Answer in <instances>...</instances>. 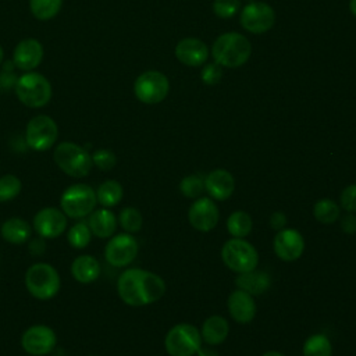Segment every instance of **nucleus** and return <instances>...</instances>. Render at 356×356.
<instances>
[{
	"mask_svg": "<svg viewBox=\"0 0 356 356\" xmlns=\"http://www.w3.org/2000/svg\"><path fill=\"white\" fill-rule=\"evenodd\" d=\"M24 281L29 295L38 300L53 299L61 288V278L57 268L43 261L29 266Z\"/></svg>",
	"mask_w": 356,
	"mask_h": 356,
	"instance_id": "nucleus-2",
	"label": "nucleus"
},
{
	"mask_svg": "<svg viewBox=\"0 0 356 356\" xmlns=\"http://www.w3.org/2000/svg\"><path fill=\"white\" fill-rule=\"evenodd\" d=\"M68 220L61 209L43 207L40 209L32 221V228L38 236L43 239H56L67 231Z\"/></svg>",
	"mask_w": 356,
	"mask_h": 356,
	"instance_id": "nucleus-13",
	"label": "nucleus"
},
{
	"mask_svg": "<svg viewBox=\"0 0 356 356\" xmlns=\"http://www.w3.org/2000/svg\"><path fill=\"white\" fill-rule=\"evenodd\" d=\"M67 241L74 249H85L92 241V232L88 222H75L67 231Z\"/></svg>",
	"mask_w": 356,
	"mask_h": 356,
	"instance_id": "nucleus-31",
	"label": "nucleus"
},
{
	"mask_svg": "<svg viewBox=\"0 0 356 356\" xmlns=\"http://www.w3.org/2000/svg\"><path fill=\"white\" fill-rule=\"evenodd\" d=\"M229 334L228 320L220 314H213L207 317L200 328V337L209 346H216L222 343Z\"/></svg>",
	"mask_w": 356,
	"mask_h": 356,
	"instance_id": "nucleus-25",
	"label": "nucleus"
},
{
	"mask_svg": "<svg viewBox=\"0 0 356 356\" xmlns=\"http://www.w3.org/2000/svg\"><path fill=\"white\" fill-rule=\"evenodd\" d=\"M56 165L71 178H85L90 174L93 163L86 149L74 142H61L53 152Z\"/></svg>",
	"mask_w": 356,
	"mask_h": 356,
	"instance_id": "nucleus-4",
	"label": "nucleus"
},
{
	"mask_svg": "<svg viewBox=\"0 0 356 356\" xmlns=\"http://www.w3.org/2000/svg\"><path fill=\"white\" fill-rule=\"evenodd\" d=\"M28 242H29V250H31L32 254H42L43 253V250L46 248V243H44L43 238H40V236L33 238V239L31 238Z\"/></svg>",
	"mask_w": 356,
	"mask_h": 356,
	"instance_id": "nucleus-41",
	"label": "nucleus"
},
{
	"mask_svg": "<svg viewBox=\"0 0 356 356\" xmlns=\"http://www.w3.org/2000/svg\"><path fill=\"white\" fill-rule=\"evenodd\" d=\"M63 0H29L32 14L38 19H50L61 8Z\"/></svg>",
	"mask_w": 356,
	"mask_h": 356,
	"instance_id": "nucleus-34",
	"label": "nucleus"
},
{
	"mask_svg": "<svg viewBox=\"0 0 356 356\" xmlns=\"http://www.w3.org/2000/svg\"><path fill=\"white\" fill-rule=\"evenodd\" d=\"M222 76V70L218 64H207L202 70V81L206 85H216Z\"/></svg>",
	"mask_w": 356,
	"mask_h": 356,
	"instance_id": "nucleus-38",
	"label": "nucleus"
},
{
	"mask_svg": "<svg viewBox=\"0 0 356 356\" xmlns=\"http://www.w3.org/2000/svg\"><path fill=\"white\" fill-rule=\"evenodd\" d=\"M90 156L93 165L102 171H110L117 164V156L110 149H97Z\"/></svg>",
	"mask_w": 356,
	"mask_h": 356,
	"instance_id": "nucleus-35",
	"label": "nucleus"
},
{
	"mask_svg": "<svg viewBox=\"0 0 356 356\" xmlns=\"http://www.w3.org/2000/svg\"><path fill=\"white\" fill-rule=\"evenodd\" d=\"M303 356H332V345L327 335L313 334L303 343Z\"/></svg>",
	"mask_w": 356,
	"mask_h": 356,
	"instance_id": "nucleus-29",
	"label": "nucleus"
},
{
	"mask_svg": "<svg viewBox=\"0 0 356 356\" xmlns=\"http://www.w3.org/2000/svg\"><path fill=\"white\" fill-rule=\"evenodd\" d=\"M235 179L228 170L216 168L204 175V192L217 202H224L232 196Z\"/></svg>",
	"mask_w": 356,
	"mask_h": 356,
	"instance_id": "nucleus-17",
	"label": "nucleus"
},
{
	"mask_svg": "<svg viewBox=\"0 0 356 356\" xmlns=\"http://www.w3.org/2000/svg\"><path fill=\"white\" fill-rule=\"evenodd\" d=\"M339 206L348 213H356V184H349L342 189Z\"/></svg>",
	"mask_w": 356,
	"mask_h": 356,
	"instance_id": "nucleus-37",
	"label": "nucleus"
},
{
	"mask_svg": "<svg viewBox=\"0 0 356 356\" xmlns=\"http://www.w3.org/2000/svg\"><path fill=\"white\" fill-rule=\"evenodd\" d=\"M32 225L21 217H10L0 227L1 238L11 245L26 243L32 238Z\"/></svg>",
	"mask_w": 356,
	"mask_h": 356,
	"instance_id": "nucleus-22",
	"label": "nucleus"
},
{
	"mask_svg": "<svg viewBox=\"0 0 356 356\" xmlns=\"http://www.w3.org/2000/svg\"><path fill=\"white\" fill-rule=\"evenodd\" d=\"M124 196V188L117 179H106L96 189L97 204L111 209L117 206Z\"/></svg>",
	"mask_w": 356,
	"mask_h": 356,
	"instance_id": "nucleus-26",
	"label": "nucleus"
},
{
	"mask_svg": "<svg viewBox=\"0 0 356 356\" xmlns=\"http://www.w3.org/2000/svg\"><path fill=\"white\" fill-rule=\"evenodd\" d=\"M249 1H252V0H249Z\"/></svg>",
	"mask_w": 356,
	"mask_h": 356,
	"instance_id": "nucleus-47",
	"label": "nucleus"
},
{
	"mask_svg": "<svg viewBox=\"0 0 356 356\" xmlns=\"http://www.w3.org/2000/svg\"><path fill=\"white\" fill-rule=\"evenodd\" d=\"M139 243L132 234L121 232L113 235L104 246L106 261L117 268L129 266L138 256Z\"/></svg>",
	"mask_w": 356,
	"mask_h": 356,
	"instance_id": "nucleus-10",
	"label": "nucleus"
},
{
	"mask_svg": "<svg viewBox=\"0 0 356 356\" xmlns=\"http://www.w3.org/2000/svg\"><path fill=\"white\" fill-rule=\"evenodd\" d=\"M177 58L189 67L202 65L209 56V50L206 44L195 38H185L178 42L175 47Z\"/></svg>",
	"mask_w": 356,
	"mask_h": 356,
	"instance_id": "nucleus-19",
	"label": "nucleus"
},
{
	"mask_svg": "<svg viewBox=\"0 0 356 356\" xmlns=\"http://www.w3.org/2000/svg\"><path fill=\"white\" fill-rule=\"evenodd\" d=\"M220 211L216 202L209 196H200L193 200L188 210V221L199 232H210L216 228Z\"/></svg>",
	"mask_w": 356,
	"mask_h": 356,
	"instance_id": "nucleus-14",
	"label": "nucleus"
},
{
	"mask_svg": "<svg viewBox=\"0 0 356 356\" xmlns=\"http://www.w3.org/2000/svg\"><path fill=\"white\" fill-rule=\"evenodd\" d=\"M56 345L54 330L44 324H33L21 335V346L29 356H46L54 350Z\"/></svg>",
	"mask_w": 356,
	"mask_h": 356,
	"instance_id": "nucleus-11",
	"label": "nucleus"
},
{
	"mask_svg": "<svg viewBox=\"0 0 356 356\" xmlns=\"http://www.w3.org/2000/svg\"><path fill=\"white\" fill-rule=\"evenodd\" d=\"M179 192L188 199H197L204 192V175L202 174H191L184 177L179 181Z\"/></svg>",
	"mask_w": 356,
	"mask_h": 356,
	"instance_id": "nucleus-32",
	"label": "nucleus"
},
{
	"mask_svg": "<svg viewBox=\"0 0 356 356\" xmlns=\"http://www.w3.org/2000/svg\"><path fill=\"white\" fill-rule=\"evenodd\" d=\"M117 220H118L120 227L124 229V232H128L132 235L135 232H139L142 228V224H143L142 213L136 207H132V206L124 207L120 211Z\"/></svg>",
	"mask_w": 356,
	"mask_h": 356,
	"instance_id": "nucleus-30",
	"label": "nucleus"
},
{
	"mask_svg": "<svg viewBox=\"0 0 356 356\" xmlns=\"http://www.w3.org/2000/svg\"><path fill=\"white\" fill-rule=\"evenodd\" d=\"M313 216L321 224H334L341 217V207L335 200L324 197L314 203Z\"/></svg>",
	"mask_w": 356,
	"mask_h": 356,
	"instance_id": "nucleus-28",
	"label": "nucleus"
},
{
	"mask_svg": "<svg viewBox=\"0 0 356 356\" xmlns=\"http://www.w3.org/2000/svg\"><path fill=\"white\" fill-rule=\"evenodd\" d=\"M261 356H285V355L281 353V352H278V350H267V352H264Z\"/></svg>",
	"mask_w": 356,
	"mask_h": 356,
	"instance_id": "nucleus-43",
	"label": "nucleus"
},
{
	"mask_svg": "<svg viewBox=\"0 0 356 356\" xmlns=\"http://www.w3.org/2000/svg\"><path fill=\"white\" fill-rule=\"evenodd\" d=\"M89 356H96V355H89Z\"/></svg>",
	"mask_w": 356,
	"mask_h": 356,
	"instance_id": "nucleus-46",
	"label": "nucleus"
},
{
	"mask_svg": "<svg viewBox=\"0 0 356 356\" xmlns=\"http://www.w3.org/2000/svg\"><path fill=\"white\" fill-rule=\"evenodd\" d=\"M43 57V47L36 39L21 40L14 50V64L24 71L38 67Z\"/></svg>",
	"mask_w": 356,
	"mask_h": 356,
	"instance_id": "nucleus-20",
	"label": "nucleus"
},
{
	"mask_svg": "<svg viewBox=\"0 0 356 356\" xmlns=\"http://www.w3.org/2000/svg\"><path fill=\"white\" fill-rule=\"evenodd\" d=\"M273 249L278 259L291 263L298 260L305 250V238L295 228H284L277 231L273 239Z\"/></svg>",
	"mask_w": 356,
	"mask_h": 356,
	"instance_id": "nucleus-16",
	"label": "nucleus"
},
{
	"mask_svg": "<svg viewBox=\"0 0 356 356\" xmlns=\"http://www.w3.org/2000/svg\"><path fill=\"white\" fill-rule=\"evenodd\" d=\"M22 191V181L14 174L0 177V203L14 200Z\"/></svg>",
	"mask_w": 356,
	"mask_h": 356,
	"instance_id": "nucleus-33",
	"label": "nucleus"
},
{
	"mask_svg": "<svg viewBox=\"0 0 356 356\" xmlns=\"http://www.w3.org/2000/svg\"><path fill=\"white\" fill-rule=\"evenodd\" d=\"M275 21L274 10L263 1H250L241 13L242 26L252 33H264L273 28Z\"/></svg>",
	"mask_w": 356,
	"mask_h": 356,
	"instance_id": "nucleus-15",
	"label": "nucleus"
},
{
	"mask_svg": "<svg viewBox=\"0 0 356 356\" xmlns=\"http://www.w3.org/2000/svg\"><path fill=\"white\" fill-rule=\"evenodd\" d=\"M196 356H220V355L210 346H200V349L196 352Z\"/></svg>",
	"mask_w": 356,
	"mask_h": 356,
	"instance_id": "nucleus-42",
	"label": "nucleus"
},
{
	"mask_svg": "<svg viewBox=\"0 0 356 356\" xmlns=\"http://www.w3.org/2000/svg\"><path fill=\"white\" fill-rule=\"evenodd\" d=\"M349 8H350L352 14L356 17V0H350V3H349Z\"/></svg>",
	"mask_w": 356,
	"mask_h": 356,
	"instance_id": "nucleus-44",
	"label": "nucleus"
},
{
	"mask_svg": "<svg viewBox=\"0 0 356 356\" xmlns=\"http://www.w3.org/2000/svg\"><path fill=\"white\" fill-rule=\"evenodd\" d=\"M227 309L232 320L239 324L250 323L257 312L254 298L238 288L229 293L227 299Z\"/></svg>",
	"mask_w": 356,
	"mask_h": 356,
	"instance_id": "nucleus-18",
	"label": "nucleus"
},
{
	"mask_svg": "<svg viewBox=\"0 0 356 356\" xmlns=\"http://www.w3.org/2000/svg\"><path fill=\"white\" fill-rule=\"evenodd\" d=\"M1 61H3V49L0 47V64H1Z\"/></svg>",
	"mask_w": 356,
	"mask_h": 356,
	"instance_id": "nucleus-45",
	"label": "nucleus"
},
{
	"mask_svg": "<svg viewBox=\"0 0 356 356\" xmlns=\"http://www.w3.org/2000/svg\"><path fill=\"white\" fill-rule=\"evenodd\" d=\"M57 136L58 128L56 121L44 114L31 118L25 129V142L35 152H44L53 147Z\"/></svg>",
	"mask_w": 356,
	"mask_h": 356,
	"instance_id": "nucleus-9",
	"label": "nucleus"
},
{
	"mask_svg": "<svg viewBox=\"0 0 356 356\" xmlns=\"http://www.w3.org/2000/svg\"><path fill=\"white\" fill-rule=\"evenodd\" d=\"M120 299L132 307H142L160 300L165 293L164 280L143 268H127L117 280Z\"/></svg>",
	"mask_w": 356,
	"mask_h": 356,
	"instance_id": "nucleus-1",
	"label": "nucleus"
},
{
	"mask_svg": "<svg viewBox=\"0 0 356 356\" xmlns=\"http://www.w3.org/2000/svg\"><path fill=\"white\" fill-rule=\"evenodd\" d=\"M168 79L159 71H146L140 74L134 85L136 97L146 104H156L165 99L168 93Z\"/></svg>",
	"mask_w": 356,
	"mask_h": 356,
	"instance_id": "nucleus-12",
	"label": "nucleus"
},
{
	"mask_svg": "<svg viewBox=\"0 0 356 356\" xmlns=\"http://www.w3.org/2000/svg\"><path fill=\"white\" fill-rule=\"evenodd\" d=\"M221 260L231 271L239 274L257 268V249L245 238H231L221 248Z\"/></svg>",
	"mask_w": 356,
	"mask_h": 356,
	"instance_id": "nucleus-6",
	"label": "nucleus"
},
{
	"mask_svg": "<svg viewBox=\"0 0 356 356\" xmlns=\"http://www.w3.org/2000/svg\"><path fill=\"white\" fill-rule=\"evenodd\" d=\"M96 206V191L88 184H72L63 191L60 197V209L74 220L88 217Z\"/></svg>",
	"mask_w": 356,
	"mask_h": 356,
	"instance_id": "nucleus-5",
	"label": "nucleus"
},
{
	"mask_svg": "<svg viewBox=\"0 0 356 356\" xmlns=\"http://www.w3.org/2000/svg\"><path fill=\"white\" fill-rule=\"evenodd\" d=\"M202 342L197 327L189 323H179L167 331L164 348L170 356H195Z\"/></svg>",
	"mask_w": 356,
	"mask_h": 356,
	"instance_id": "nucleus-7",
	"label": "nucleus"
},
{
	"mask_svg": "<svg viewBox=\"0 0 356 356\" xmlns=\"http://www.w3.org/2000/svg\"><path fill=\"white\" fill-rule=\"evenodd\" d=\"M28 356H29V355H28Z\"/></svg>",
	"mask_w": 356,
	"mask_h": 356,
	"instance_id": "nucleus-48",
	"label": "nucleus"
},
{
	"mask_svg": "<svg viewBox=\"0 0 356 356\" xmlns=\"http://www.w3.org/2000/svg\"><path fill=\"white\" fill-rule=\"evenodd\" d=\"M268 222H270V227L274 231H281V229H284L286 227V216L282 211H274L270 216Z\"/></svg>",
	"mask_w": 356,
	"mask_h": 356,
	"instance_id": "nucleus-40",
	"label": "nucleus"
},
{
	"mask_svg": "<svg viewBox=\"0 0 356 356\" xmlns=\"http://www.w3.org/2000/svg\"><path fill=\"white\" fill-rule=\"evenodd\" d=\"M235 285L238 289H242L252 296H257L268 291V288L271 286V277L266 271L254 268L246 273L236 274Z\"/></svg>",
	"mask_w": 356,
	"mask_h": 356,
	"instance_id": "nucleus-23",
	"label": "nucleus"
},
{
	"mask_svg": "<svg viewBox=\"0 0 356 356\" xmlns=\"http://www.w3.org/2000/svg\"><path fill=\"white\" fill-rule=\"evenodd\" d=\"M239 0H214L213 11L221 18H229L239 10Z\"/></svg>",
	"mask_w": 356,
	"mask_h": 356,
	"instance_id": "nucleus-36",
	"label": "nucleus"
},
{
	"mask_svg": "<svg viewBox=\"0 0 356 356\" xmlns=\"http://www.w3.org/2000/svg\"><path fill=\"white\" fill-rule=\"evenodd\" d=\"M88 217H89L88 225L90 228L92 235L100 239H107L114 235L118 225V220L115 214L111 211V209H107V207L95 209Z\"/></svg>",
	"mask_w": 356,
	"mask_h": 356,
	"instance_id": "nucleus-21",
	"label": "nucleus"
},
{
	"mask_svg": "<svg viewBox=\"0 0 356 356\" xmlns=\"http://www.w3.org/2000/svg\"><path fill=\"white\" fill-rule=\"evenodd\" d=\"M15 92L19 102L32 108L43 107L51 97L50 82L38 72H26L19 76L15 83Z\"/></svg>",
	"mask_w": 356,
	"mask_h": 356,
	"instance_id": "nucleus-8",
	"label": "nucleus"
},
{
	"mask_svg": "<svg viewBox=\"0 0 356 356\" xmlns=\"http://www.w3.org/2000/svg\"><path fill=\"white\" fill-rule=\"evenodd\" d=\"M71 275L79 284H92L100 275V263L92 254H79L71 263Z\"/></svg>",
	"mask_w": 356,
	"mask_h": 356,
	"instance_id": "nucleus-24",
	"label": "nucleus"
},
{
	"mask_svg": "<svg viewBox=\"0 0 356 356\" xmlns=\"http://www.w3.org/2000/svg\"><path fill=\"white\" fill-rule=\"evenodd\" d=\"M211 53L218 65L236 68L249 60L252 46L243 35L228 32L216 39Z\"/></svg>",
	"mask_w": 356,
	"mask_h": 356,
	"instance_id": "nucleus-3",
	"label": "nucleus"
},
{
	"mask_svg": "<svg viewBox=\"0 0 356 356\" xmlns=\"http://www.w3.org/2000/svg\"><path fill=\"white\" fill-rule=\"evenodd\" d=\"M341 224V229L345 232V234H356V216L355 213H348L346 216H343L339 221Z\"/></svg>",
	"mask_w": 356,
	"mask_h": 356,
	"instance_id": "nucleus-39",
	"label": "nucleus"
},
{
	"mask_svg": "<svg viewBox=\"0 0 356 356\" xmlns=\"http://www.w3.org/2000/svg\"><path fill=\"white\" fill-rule=\"evenodd\" d=\"M253 228V221L249 213L236 210L227 218V231L232 238H246Z\"/></svg>",
	"mask_w": 356,
	"mask_h": 356,
	"instance_id": "nucleus-27",
	"label": "nucleus"
}]
</instances>
